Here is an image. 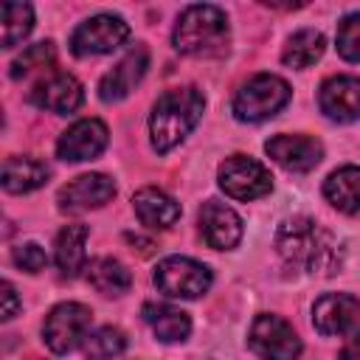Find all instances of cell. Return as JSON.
I'll return each instance as SVG.
<instances>
[{
    "label": "cell",
    "instance_id": "21",
    "mask_svg": "<svg viewBox=\"0 0 360 360\" xmlns=\"http://www.w3.org/2000/svg\"><path fill=\"white\" fill-rule=\"evenodd\" d=\"M90 236L87 225H65L56 233V245H53V259L62 276L73 278L82 267H84V242Z\"/></svg>",
    "mask_w": 360,
    "mask_h": 360
},
{
    "label": "cell",
    "instance_id": "17",
    "mask_svg": "<svg viewBox=\"0 0 360 360\" xmlns=\"http://www.w3.org/2000/svg\"><path fill=\"white\" fill-rule=\"evenodd\" d=\"M82 101H84V90H82L79 79L70 73H53L31 90V104L39 110L56 112V115L73 112Z\"/></svg>",
    "mask_w": 360,
    "mask_h": 360
},
{
    "label": "cell",
    "instance_id": "5",
    "mask_svg": "<svg viewBox=\"0 0 360 360\" xmlns=\"http://www.w3.org/2000/svg\"><path fill=\"white\" fill-rule=\"evenodd\" d=\"M90 321H93V312L90 307L84 304H76V301H65L59 307H53L42 323V338H45V346L53 352V354H68L73 352L79 343H84L87 338V329H90Z\"/></svg>",
    "mask_w": 360,
    "mask_h": 360
},
{
    "label": "cell",
    "instance_id": "10",
    "mask_svg": "<svg viewBox=\"0 0 360 360\" xmlns=\"http://www.w3.org/2000/svg\"><path fill=\"white\" fill-rule=\"evenodd\" d=\"M107 127L98 118H82L73 127H68L59 141H56V155L68 163H79V160H93L96 155L104 152L107 146Z\"/></svg>",
    "mask_w": 360,
    "mask_h": 360
},
{
    "label": "cell",
    "instance_id": "3",
    "mask_svg": "<svg viewBox=\"0 0 360 360\" xmlns=\"http://www.w3.org/2000/svg\"><path fill=\"white\" fill-rule=\"evenodd\" d=\"M228 17L222 8L197 3L188 6L172 34V42L186 56H219L228 51Z\"/></svg>",
    "mask_w": 360,
    "mask_h": 360
},
{
    "label": "cell",
    "instance_id": "4",
    "mask_svg": "<svg viewBox=\"0 0 360 360\" xmlns=\"http://www.w3.org/2000/svg\"><path fill=\"white\" fill-rule=\"evenodd\" d=\"M292 90L290 84L281 79V76H273V73H259L253 79H248L236 96H233V115L239 121H248V124H256V121H267L273 118L281 107H287Z\"/></svg>",
    "mask_w": 360,
    "mask_h": 360
},
{
    "label": "cell",
    "instance_id": "30",
    "mask_svg": "<svg viewBox=\"0 0 360 360\" xmlns=\"http://www.w3.org/2000/svg\"><path fill=\"white\" fill-rule=\"evenodd\" d=\"M17 307H20V301H17L11 281H3V321H11L17 315Z\"/></svg>",
    "mask_w": 360,
    "mask_h": 360
},
{
    "label": "cell",
    "instance_id": "13",
    "mask_svg": "<svg viewBox=\"0 0 360 360\" xmlns=\"http://www.w3.org/2000/svg\"><path fill=\"white\" fill-rule=\"evenodd\" d=\"M318 107L326 118L349 124L360 118V79L357 76H332L321 84Z\"/></svg>",
    "mask_w": 360,
    "mask_h": 360
},
{
    "label": "cell",
    "instance_id": "16",
    "mask_svg": "<svg viewBox=\"0 0 360 360\" xmlns=\"http://www.w3.org/2000/svg\"><path fill=\"white\" fill-rule=\"evenodd\" d=\"M200 233L202 239L208 242V248L214 250H228V248H236L239 239H242V219L233 208L217 202V200H208L202 208H200Z\"/></svg>",
    "mask_w": 360,
    "mask_h": 360
},
{
    "label": "cell",
    "instance_id": "22",
    "mask_svg": "<svg viewBox=\"0 0 360 360\" xmlns=\"http://www.w3.org/2000/svg\"><path fill=\"white\" fill-rule=\"evenodd\" d=\"M141 315L152 326L155 338L163 340V343L186 340L188 332H191V321L183 309H174V307H166V304H143Z\"/></svg>",
    "mask_w": 360,
    "mask_h": 360
},
{
    "label": "cell",
    "instance_id": "18",
    "mask_svg": "<svg viewBox=\"0 0 360 360\" xmlns=\"http://www.w3.org/2000/svg\"><path fill=\"white\" fill-rule=\"evenodd\" d=\"M132 208L138 214V219L146 225V228H172L177 219H180V202L174 197H169L166 191L160 188H141L135 191L132 197Z\"/></svg>",
    "mask_w": 360,
    "mask_h": 360
},
{
    "label": "cell",
    "instance_id": "1",
    "mask_svg": "<svg viewBox=\"0 0 360 360\" xmlns=\"http://www.w3.org/2000/svg\"><path fill=\"white\" fill-rule=\"evenodd\" d=\"M273 242L278 256L290 267L312 276H335L343 264V245L338 242V236L309 217L284 219Z\"/></svg>",
    "mask_w": 360,
    "mask_h": 360
},
{
    "label": "cell",
    "instance_id": "8",
    "mask_svg": "<svg viewBox=\"0 0 360 360\" xmlns=\"http://www.w3.org/2000/svg\"><path fill=\"white\" fill-rule=\"evenodd\" d=\"M273 177L264 163L248 155H231L219 166V188L233 200H259L270 191Z\"/></svg>",
    "mask_w": 360,
    "mask_h": 360
},
{
    "label": "cell",
    "instance_id": "20",
    "mask_svg": "<svg viewBox=\"0 0 360 360\" xmlns=\"http://www.w3.org/2000/svg\"><path fill=\"white\" fill-rule=\"evenodd\" d=\"M51 169L37 158H8L3 163V188L11 194H25L45 186Z\"/></svg>",
    "mask_w": 360,
    "mask_h": 360
},
{
    "label": "cell",
    "instance_id": "28",
    "mask_svg": "<svg viewBox=\"0 0 360 360\" xmlns=\"http://www.w3.org/2000/svg\"><path fill=\"white\" fill-rule=\"evenodd\" d=\"M335 45L346 62H360V11L340 20L338 34H335Z\"/></svg>",
    "mask_w": 360,
    "mask_h": 360
},
{
    "label": "cell",
    "instance_id": "29",
    "mask_svg": "<svg viewBox=\"0 0 360 360\" xmlns=\"http://www.w3.org/2000/svg\"><path fill=\"white\" fill-rule=\"evenodd\" d=\"M11 259H14V264H17L20 270H25V273H39V270L48 264V256H45V250H42L37 242H25V245L14 248Z\"/></svg>",
    "mask_w": 360,
    "mask_h": 360
},
{
    "label": "cell",
    "instance_id": "19",
    "mask_svg": "<svg viewBox=\"0 0 360 360\" xmlns=\"http://www.w3.org/2000/svg\"><path fill=\"white\" fill-rule=\"evenodd\" d=\"M323 197L343 214L360 211V166H340L323 180Z\"/></svg>",
    "mask_w": 360,
    "mask_h": 360
},
{
    "label": "cell",
    "instance_id": "24",
    "mask_svg": "<svg viewBox=\"0 0 360 360\" xmlns=\"http://www.w3.org/2000/svg\"><path fill=\"white\" fill-rule=\"evenodd\" d=\"M326 51V39L321 31H312V28H304V31H295L284 51H281V62L287 68H309L312 62H318Z\"/></svg>",
    "mask_w": 360,
    "mask_h": 360
},
{
    "label": "cell",
    "instance_id": "11",
    "mask_svg": "<svg viewBox=\"0 0 360 360\" xmlns=\"http://www.w3.org/2000/svg\"><path fill=\"white\" fill-rule=\"evenodd\" d=\"M146 68H149V51H146V45H135L132 51H127L115 62V68L107 70L101 76V82H98L101 101H121V98H127L135 90V84L143 79Z\"/></svg>",
    "mask_w": 360,
    "mask_h": 360
},
{
    "label": "cell",
    "instance_id": "27",
    "mask_svg": "<svg viewBox=\"0 0 360 360\" xmlns=\"http://www.w3.org/2000/svg\"><path fill=\"white\" fill-rule=\"evenodd\" d=\"M56 59L53 53V45L51 42H37L31 48H25L14 62H11V79H22V76H31L42 68H51Z\"/></svg>",
    "mask_w": 360,
    "mask_h": 360
},
{
    "label": "cell",
    "instance_id": "7",
    "mask_svg": "<svg viewBox=\"0 0 360 360\" xmlns=\"http://www.w3.org/2000/svg\"><path fill=\"white\" fill-rule=\"evenodd\" d=\"M129 39V25L118 14H96L76 25L70 34V51L76 56H98L121 48Z\"/></svg>",
    "mask_w": 360,
    "mask_h": 360
},
{
    "label": "cell",
    "instance_id": "15",
    "mask_svg": "<svg viewBox=\"0 0 360 360\" xmlns=\"http://www.w3.org/2000/svg\"><path fill=\"white\" fill-rule=\"evenodd\" d=\"M115 197V183L107 174H82L76 180H70L68 186H62L59 191V208L79 214V211H90V208H101L107 200Z\"/></svg>",
    "mask_w": 360,
    "mask_h": 360
},
{
    "label": "cell",
    "instance_id": "2",
    "mask_svg": "<svg viewBox=\"0 0 360 360\" xmlns=\"http://www.w3.org/2000/svg\"><path fill=\"white\" fill-rule=\"evenodd\" d=\"M202 107L205 98L197 87H174L166 90L149 115V135H152V146L158 152H169L174 149L202 118Z\"/></svg>",
    "mask_w": 360,
    "mask_h": 360
},
{
    "label": "cell",
    "instance_id": "26",
    "mask_svg": "<svg viewBox=\"0 0 360 360\" xmlns=\"http://www.w3.org/2000/svg\"><path fill=\"white\" fill-rule=\"evenodd\" d=\"M124 349H127V335L118 326H101L90 332L82 343V352L87 360H110V357H118Z\"/></svg>",
    "mask_w": 360,
    "mask_h": 360
},
{
    "label": "cell",
    "instance_id": "9",
    "mask_svg": "<svg viewBox=\"0 0 360 360\" xmlns=\"http://www.w3.org/2000/svg\"><path fill=\"white\" fill-rule=\"evenodd\" d=\"M248 343L262 360H295L301 354L295 329L278 315H256L248 332Z\"/></svg>",
    "mask_w": 360,
    "mask_h": 360
},
{
    "label": "cell",
    "instance_id": "6",
    "mask_svg": "<svg viewBox=\"0 0 360 360\" xmlns=\"http://www.w3.org/2000/svg\"><path fill=\"white\" fill-rule=\"evenodd\" d=\"M155 287L169 298H200L211 287V270L188 256H166L155 267Z\"/></svg>",
    "mask_w": 360,
    "mask_h": 360
},
{
    "label": "cell",
    "instance_id": "14",
    "mask_svg": "<svg viewBox=\"0 0 360 360\" xmlns=\"http://www.w3.org/2000/svg\"><path fill=\"white\" fill-rule=\"evenodd\" d=\"M312 323L321 335H343L360 323V298L349 292H326L312 307Z\"/></svg>",
    "mask_w": 360,
    "mask_h": 360
},
{
    "label": "cell",
    "instance_id": "23",
    "mask_svg": "<svg viewBox=\"0 0 360 360\" xmlns=\"http://www.w3.org/2000/svg\"><path fill=\"white\" fill-rule=\"evenodd\" d=\"M87 284L101 295H124L132 287V276L118 259L101 256L87 264Z\"/></svg>",
    "mask_w": 360,
    "mask_h": 360
},
{
    "label": "cell",
    "instance_id": "12",
    "mask_svg": "<svg viewBox=\"0 0 360 360\" xmlns=\"http://www.w3.org/2000/svg\"><path fill=\"white\" fill-rule=\"evenodd\" d=\"M264 152L287 172H309L321 163L323 146L309 135H273L264 143Z\"/></svg>",
    "mask_w": 360,
    "mask_h": 360
},
{
    "label": "cell",
    "instance_id": "25",
    "mask_svg": "<svg viewBox=\"0 0 360 360\" xmlns=\"http://www.w3.org/2000/svg\"><path fill=\"white\" fill-rule=\"evenodd\" d=\"M34 28V8L28 3H3L0 6V42L3 48H14Z\"/></svg>",
    "mask_w": 360,
    "mask_h": 360
},
{
    "label": "cell",
    "instance_id": "31",
    "mask_svg": "<svg viewBox=\"0 0 360 360\" xmlns=\"http://www.w3.org/2000/svg\"><path fill=\"white\" fill-rule=\"evenodd\" d=\"M338 357H340V360H360V332H354V335L343 343V349H340Z\"/></svg>",
    "mask_w": 360,
    "mask_h": 360
}]
</instances>
